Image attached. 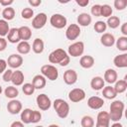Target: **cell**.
I'll return each mask as SVG.
<instances>
[{
  "label": "cell",
  "mask_w": 127,
  "mask_h": 127,
  "mask_svg": "<svg viewBox=\"0 0 127 127\" xmlns=\"http://www.w3.org/2000/svg\"><path fill=\"white\" fill-rule=\"evenodd\" d=\"M69 61V56L64 49H56L49 55V62L51 64H59L61 66H66Z\"/></svg>",
  "instance_id": "1"
},
{
  "label": "cell",
  "mask_w": 127,
  "mask_h": 127,
  "mask_svg": "<svg viewBox=\"0 0 127 127\" xmlns=\"http://www.w3.org/2000/svg\"><path fill=\"white\" fill-rule=\"evenodd\" d=\"M109 108H110V112H109L110 120L114 122H119L123 116V112L125 108L124 102L121 100H114L113 102H111Z\"/></svg>",
  "instance_id": "2"
},
{
  "label": "cell",
  "mask_w": 127,
  "mask_h": 127,
  "mask_svg": "<svg viewBox=\"0 0 127 127\" xmlns=\"http://www.w3.org/2000/svg\"><path fill=\"white\" fill-rule=\"evenodd\" d=\"M53 106H54V109H55L57 115L60 118L64 119V118H66L68 116L69 105L65 100H64L62 98H58L53 102Z\"/></svg>",
  "instance_id": "3"
},
{
  "label": "cell",
  "mask_w": 127,
  "mask_h": 127,
  "mask_svg": "<svg viewBox=\"0 0 127 127\" xmlns=\"http://www.w3.org/2000/svg\"><path fill=\"white\" fill-rule=\"evenodd\" d=\"M41 72H42L43 76H45L46 78H48L49 80H52V81L58 79V77H59V70L53 64H44L41 67Z\"/></svg>",
  "instance_id": "4"
},
{
  "label": "cell",
  "mask_w": 127,
  "mask_h": 127,
  "mask_svg": "<svg viewBox=\"0 0 127 127\" xmlns=\"http://www.w3.org/2000/svg\"><path fill=\"white\" fill-rule=\"evenodd\" d=\"M83 52H84V44L81 41L72 43L71 45L68 46L67 49V55L72 58H77L79 56H82Z\"/></svg>",
  "instance_id": "5"
},
{
  "label": "cell",
  "mask_w": 127,
  "mask_h": 127,
  "mask_svg": "<svg viewBox=\"0 0 127 127\" xmlns=\"http://www.w3.org/2000/svg\"><path fill=\"white\" fill-rule=\"evenodd\" d=\"M50 24L56 28V29H63L66 26L67 24V20L66 18L62 15V14H59V13H56V14H53L50 18Z\"/></svg>",
  "instance_id": "6"
},
{
  "label": "cell",
  "mask_w": 127,
  "mask_h": 127,
  "mask_svg": "<svg viewBox=\"0 0 127 127\" xmlns=\"http://www.w3.org/2000/svg\"><path fill=\"white\" fill-rule=\"evenodd\" d=\"M36 101H37V105L38 107L43 110V111H46V110H49L52 106V101H51V98L45 94V93H41L37 96L36 98Z\"/></svg>",
  "instance_id": "7"
},
{
  "label": "cell",
  "mask_w": 127,
  "mask_h": 127,
  "mask_svg": "<svg viewBox=\"0 0 127 127\" xmlns=\"http://www.w3.org/2000/svg\"><path fill=\"white\" fill-rule=\"evenodd\" d=\"M47 21H48V17L46 15V13H43V12L39 13L33 18L32 27L36 30H40V29L45 27V25L47 24Z\"/></svg>",
  "instance_id": "8"
},
{
  "label": "cell",
  "mask_w": 127,
  "mask_h": 127,
  "mask_svg": "<svg viewBox=\"0 0 127 127\" xmlns=\"http://www.w3.org/2000/svg\"><path fill=\"white\" fill-rule=\"evenodd\" d=\"M80 27L77 24H70L65 30V37L69 41L76 40L80 35Z\"/></svg>",
  "instance_id": "9"
},
{
  "label": "cell",
  "mask_w": 127,
  "mask_h": 127,
  "mask_svg": "<svg viewBox=\"0 0 127 127\" xmlns=\"http://www.w3.org/2000/svg\"><path fill=\"white\" fill-rule=\"evenodd\" d=\"M85 91L82 88H73L68 92V99L71 102H80L85 98Z\"/></svg>",
  "instance_id": "10"
},
{
  "label": "cell",
  "mask_w": 127,
  "mask_h": 127,
  "mask_svg": "<svg viewBox=\"0 0 127 127\" xmlns=\"http://www.w3.org/2000/svg\"><path fill=\"white\" fill-rule=\"evenodd\" d=\"M109 124H110L109 113L106 111H100L96 117L95 127H109Z\"/></svg>",
  "instance_id": "11"
},
{
  "label": "cell",
  "mask_w": 127,
  "mask_h": 127,
  "mask_svg": "<svg viewBox=\"0 0 127 127\" xmlns=\"http://www.w3.org/2000/svg\"><path fill=\"white\" fill-rule=\"evenodd\" d=\"M7 64L11 68H18L23 64V57L19 54H12L8 57Z\"/></svg>",
  "instance_id": "12"
},
{
  "label": "cell",
  "mask_w": 127,
  "mask_h": 127,
  "mask_svg": "<svg viewBox=\"0 0 127 127\" xmlns=\"http://www.w3.org/2000/svg\"><path fill=\"white\" fill-rule=\"evenodd\" d=\"M22 102L17 99H11L7 104V111L13 115L19 114L22 111Z\"/></svg>",
  "instance_id": "13"
},
{
  "label": "cell",
  "mask_w": 127,
  "mask_h": 127,
  "mask_svg": "<svg viewBox=\"0 0 127 127\" xmlns=\"http://www.w3.org/2000/svg\"><path fill=\"white\" fill-rule=\"evenodd\" d=\"M77 72L74 69H67L64 72V81L67 85H72L77 81Z\"/></svg>",
  "instance_id": "14"
},
{
  "label": "cell",
  "mask_w": 127,
  "mask_h": 127,
  "mask_svg": "<svg viewBox=\"0 0 127 127\" xmlns=\"http://www.w3.org/2000/svg\"><path fill=\"white\" fill-rule=\"evenodd\" d=\"M103 104H104V100L99 96H91L87 99V106L94 110L100 109L103 106Z\"/></svg>",
  "instance_id": "15"
},
{
  "label": "cell",
  "mask_w": 127,
  "mask_h": 127,
  "mask_svg": "<svg viewBox=\"0 0 127 127\" xmlns=\"http://www.w3.org/2000/svg\"><path fill=\"white\" fill-rule=\"evenodd\" d=\"M100 43L104 47L110 48L115 44V37L111 33H103L100 37Z\"/></svg>",
  "instance_id": "16"
},
{
  "label": "cell",
  "mask_w": 127,
  "mask_h": 127,
  "mask_svg": "<svg viewBox=\"0 0 127 127\" xmlns=\"http://www.w3.org/2000/svg\"><path fill=\"white\" fill-rule=\"evenodd\" d=\"M117 78H118V74H117V71L113 68H107L104 72V81H106L107 83L109 84H112V83H115L117 81Z\"/></svg>",
  "instance_id": "17"
},
{
  "label": "cell",
  "mask_w": 127,
  "mask_h": 127,
  "mask_svg": "<svg viewBox=\"0 0 127 127\" xmlns=\"http://www.w3.org/2000/svg\"><path fill=\"white\" fill-rule=\"evenodd\" d=\"M76 21H77V25L80 27H87L91 24L92 22V18L91 16L88 14V13H80L77 18H76Z\"/></svg>",
  "instance_id": "18"
},
{
  "label": "cell",
  "mask_w": 127,
  "mask_h": 127,
  "mask_svg": "<svg viewBox=\"0 0 127 127\" xmlns=\"http://www.w3.org/2000/svg\"><path fill=\"white\" fill-rule=\"evenodd\" d=\"M113 64L118 68H124L127 67V54L123 53L121 55H118L114 58Z\"/></svg>",
  "instance_id": "19"
},
{
  "label": "cell",
  "mask_w": 127,
  "mask_h": 127,
  "mask_svg": "<svg viewBox=\"0 0 127 127\" xmlns=\"http://www.w3.org/2000/svg\"><path fill=\"white\" fill-rule=\"evenodd\" d=\"M47 83V78L45 76H43L42 74H37L33 77L32 80V84L34 85L35 89H42L46 86Z\"/></svg>",
  "instance_id": "20"
},
{
  "label": "cell",
  "mask_w": 127,
  "mask_h": 127,
  "mask_svg": "<svg viewBox=\"0 0 127 127\" xmlns=\"http://www.w3.org/2000/svg\"><path fill=\"white\" fill-rule=\"evenodd\" d=\"M94 63H95V61H94L93 57L89 56V55L82 56L79 60V64L83 68H91L94 65Z\"/></svg>",
  "instance_id": "21"
},
{
  "label": "cell",
  "mask_w": 127,
  "mask_h": 127,
  "mask_svg": "<svg viewBox=\"0 0 127 127\" xmlns=\"http://www.w3.org/2000/svg\"><path fill=\"white\" fill-rule=\"evenodd\" d=\"M11 82L13 83L14 86L23 85V82H24V73H23V71H21V70H19V69L13 71Z\"/></svg>",
  "instance_id": "22"
},
{
  "label": "cell",
  "mask_w": 127,
  "mask_h": 127,
  "mask_svg": "<svg viewBox=\"0 0 127 127\" xmlns=\"http://www.w3.org/2000/svg\"><path fill=\"white\" fill-rule=\"evenodd\" d=\"M7 40L11 44H16V43H20L21 42L18 28H11L10 29V31H9V33L7 35Z\"/></svg>",
  "instance_id": "23"
},
{
  "label": "cell",
  "mask_w": 127,
  "mask_h": 127,
  "mask_svg": "<svg viewBox=\"0 0 127 127\" xmlns=\"http://www.w3.org/2000/svg\"><path fill=\"white\" fill-rule=\"evenodd\" d=\"M18 30H19V35H20L21 41L28 42V40H30L32 38V30H31L30 27H28V26H21L20 28H18Z\"/></svg>",
  "instance_id": "24"
},
{
  "label": "cell",
  "mask_w": 127,
  "mask_h": 127,
  "mask_svg": "<svg viewBox=\"0 0 127 127\" xmlns=\"http://www.w3.org/2000/svg\"><path fill=\"white\" fill-rule=\"evenodd\" d=\"M104 84H105V81L103 79V77L101 76H94L92 77L91 81H90V86L93 90H101L103 87H104Z\"/></svg>",
  "instance_id": "25"
},
{
  "label": "cell",
  "mask_w": 127,
  "mask_h": 127,
  "mask_svg": "<svg viewBox=\"0 0 127 127\" xmlns=\"http://www.w3.org/2000/svg\"><path fill=\"white\" fill-rule=\"evenodd\" d=\"M32 50L35 54H42L45 49V43L41 38H36L32 44Z\"/></svg>",
  "instance_id": "26"
},
{
  "label": "cell",
  "mask_w": 127,
  "mask_h": 127,
  "mask_svg": "<svg viewBox=\"0 0 127 127\" xmlns=\"http://www.w3.org/2000/svg\"><path fill=\"white\" fill-rule=\"evenodd\" d=\"M31 45L29 44V42L26 41H21L20 43H18L17 46V51L19 53V55H27L31 52Z\"/></svg>",
  "instance_id": "27"
},
{
  "label": "cell",
  "mask_w": 127,
  "mask_h": 127,
  "mask_svg": "<svg viewBox=\"0 0 127 127\" xmlns=\"http://www.w3.org/2000/svg\"><path fill=\"white\" fill-rule=\"evenodd\" d=\"M102 95L106 99H114L117 96V93L114 90L113 86L108 85V86H104L102 88Z\"/></svg>",
  "instance_id": "28"
},
{
  "label": "cell",
  "mask_w": 127,
  "mask_h": 127,
  "mask_svg": "<svg viewBox=\"0 0 127 127\" xmlns=\"http://www.w3.org/2000/svg\"><path fill=\"white\" fill-rule=\"evenodd\" d=\"M114 90L116 91L117 94L119 93H123L126 91L127 89V81H126V76L124 79H120V80H117L115 82V85L113 86Z\"/></svg>",
  "instance_id": "29"
},
{
  "label": "cell",
  "mask_w": 127,
  "mask_h": 127,
  "mask_svg": "<svg viewBox=\"0 0 127 127\" xmlns=\"http://www.w3.org/2000/svg\"><path fill=\"white\" fill-rule=\"evenodd\" d=\"M4 94L6 97L10 98V99H15L18 95H19V90L17 87H15L14 85H10L7 86L4 90Z\"/></svg>",
  "instance_id": "30"
},
{
  "label": "cell",
  "mask_w": 127,
  "mask_h": 127,
  "mask_svg": "<svg viewBox=\"0 0 127 127\" xmlns=\"http://www.w3.org/2000/svg\"><path fill=\"white\" fill-rule=\"evenodd\" d=\"M115 45L119 51L126 53L127 52V37H124V36L119 37L117 40H115Z\"/></svg>",
  "instance_id": "31"
},
{
  "label": "cell",
  "mask_w": 127,
  "mask_h": 127,
  "mask_svg": "<svg viewBox=\"0 0 127 127\" xmlns=\"http://www.w3.org/2000/svg\"><path fill=\"white\" fill-rule=\"evenodd\" d=\"M2 17L7 22L13 20L15 18V10H14V8H12L11 6L4 8L3 11H2Z\"/></svg>",
  "instance_id": "32"
},
{
  "label": "cell",
  "mask_w": 127,
  "mask_h": 127,
  "mask_svg": "<svg viewBox=\"0 0 127 127\" xmlns=\"http://www.w3.org/2000/svg\"><path fill=\"white\" fill-rule=\"evenodd\" d=\"M31 114H32V109L30 108H25L24 110H22L21 111V122H23L24 124H30Z\"/></svg>",
  "instance_id": "33"
},
{
  "label": "cell",
  "mask_w": 127,
  "mask_h": 127,
  "mask_svg": "<svg viewBox=\"0 0 127 127\" xmlns=\"http://www.w3.org/2000/svg\"><path fill=\"white\" fill-rule=\"evenodd\" d=\"M106 25L111 29H116L120 25V18L117 16H110L109 18H107Z\"/></svg>",
  "instance_id": "34"
},
{
  "label": "cell",
  "mask_w": 127,
  "mask_h": 127,
  "mask_svg": "<svg viewBox=\"0 0 127 127\" xmlns=\"http://www.w3.org/2000/svg\"><path fill=\"white\" fill-rule=\"evenodd\" d=\"M10 31V27L7 21H5L4 19H0V37L4 38L5 36L8 35Z\"/></svg>",
  "instance_id": "35"
},
{
  "label": "cell",
  "mask_w": 127,
  "mask_h": 127,
  "mask_svg": "<svg viewBox=\"0 0 127 127\" xmlns=\"http://www.w3.org/2000/svg\"><path fill=\"white\" fill-rule=\"evenodd\" d=\"M81 127H93L94 126V119L89 115H84L80 120Z\"/></svg>",
  "instance_id": "36"
},
{
  "label": "cell",
  "mask_w": 127,
  "mask_h": 127,
  "mask_svg": "<svg viewBox=\"0 0 127 127\" xmlns=\"http://www.w3.org/2000/svg\"><path fill=\"white\" fill-rule=\"evenodd\" d=\"M93 29H94V31L96 33L103 34V32H105L106 29H107V25L103 21H97V22H95V24L93 26Z\"/></svg>",
  "instance_id": "37"
},
{
  "label": "cell",
  "mask_w": 127,
  "mask_h": 127,
  "mask_svg": "<svg viewBox=\"0 0 127 127\" xmlns=\"http://www.w3.org/2000/svg\"><path fill=\"white\" fill-rule=\"evenodd\" d=\"M112 8L110 5L108 4H103L101 5V16L102 17H105V18H109L111 15H112Z\"/></svg>",
  "instance_id": "38"
},
{
  "label": "cell",
  "mask_w": 127,
  "mask_h": 127,
  "mask_svg": "<svg viewBox=\"0 0 127 127\" xmlns=\"http://www.w3.org/2000/svg\"><path fill=\"white\" fill-rule=\"evenodd\" d=\"M22 90H23L24 94H26V95H32L35 92V87H34V85L32 83L27 82V83H24L22 85Z\"/></svg>",
  "instance_id": "39"
},
{
  "label": "cell",
  "mask_w": 127,
  "mask_h": 127,
  "mask_svg": "<svg viewBox=\"0 0 127 127\" xmlns=\"http://www.w3.org/2000/svg\"><path fill=\"white\" fill-rule=\"evenodd\" d=\"M21 16L23 19H26V20H29L31 18L34 17V10L32 8H29V7H26L22 10L21 12Z\"/></svg>",
  "instance_id": "40"
},
{
  "label": "cell",
  "mask_w": 127,
  "mask_h": 127,
  "mask_svg": "<svg viewBox=\"0 0 127 127\" xmlns=\"http://www.w3.org/2000/svg\"><path fill=\"white\" fill-rule=\"evenodd\" d=\"M42 120V113L38 110H32L31 114V123H38Z\"/></svg>",
  "instance_id": "41"
},
{
  "label": "cell",
  "mask_w": 127,
  "mask_h": 127,
  "mask_svg": "<svg viewBox=\"0 0 127 127\" xmlns=\"http://www.w3.org/2000/svg\"><path fill=\"white\" fill-rule=\"evenodd\" d=\"M114 7L118 11H122L127 7V0H115Z\"/></svg>",
  "instance_id": "42"
},
{
  "label": "cell",
  "mask_w": 127,
  "mask_h": 127,
  "mask_svg": "<svg viewBox=\"0 0 127 127\" xmlns=\"http://www.w3.org/2000/svg\"><path fill=\"white\" fill-rule=\"evenodd\" d=\"M90 12L92 14V16H95V17H100L101 16V5L99 4H95L91 7L90 9Z\"/></svg>",
  "instance_id": "43"
},
{
  "label": "cell",
  "mask_w": 127,
  "mask_h": 127,
  "mask_svg": "<svg viewBox=\"0 0 127 127\" xmlns=\"http://www.w3.org/2000/svg\"><path fill=\"white\" fill-rule=\"evenodd\" d=\"M12 74H13V70H12L11 68L6 69V70L3 72V76H2L3 80H4L5 82L11 81V79H12Z\"/></svg>",
  "instance_id": "44"
},
{
  "label": "cell",
  "mask_w": 127,
  "mask_h": 127,
  "mask_svg": "<svg viewBox=\"0 0 127 127\" xmlns=\"http://www.w3.org/2000/svg\"><path fill=\"white\" fill-rule=\"evenodd\" d=\"M7 48V40L5 38L0 37V52L5 51Z\"/></svg>",
  "instance_id": "45"
},
{
  "label": "cell",
  "mask_w": 127,
  "mask_h": 127,
  "mask_svg": "<svg viewBox=\"0 0 127 127\" xmlns=\"http://www.w3.org/2000/svg\"><path fill=\"white\" fill-rule=\"evenodd\" d=\"M7 68V61L0 59V74L3 73Z\"/></svg>",
  "instance_id": "46"
},
{
  "label": "cell",
  "mask_w": 127,
  "mask_h": 127,
  "mask_svg": "<svg viewBox=\"0 0 127 127\" xmlns=\"http://www.w3.org/2000/svg\"><path fill=\"white\" fill-rule=\"evenodd\" d=\"M13 3H14L13 0H0V6H4L5 8L10 7Z\"/></svg>",
  "instance_id": "47"
},
{
  "label": "cell",
  "mask_w": 127,
  "mask_h": 127,
  "mask_svg": "<svg viewBox=\"0 0 127 127\" xmlns=\"http://www.w3.org/2000/svg\"><path fill=\"white\" fill-rule=\"evenodd\" d=\"M75 3L80 7H86L89 4V0H75Z\"/></svg>",
  "instance_id": "48"
},
{
  "label": "cell",
  "mask_w": 127,
  "mask_h": 127,
  "mask_svg": "<svg viewBox=\"0 0 127 127\" xmlns=\"http://www.w3.org/2000/svg\"><path fill=\"white\" fill-rule=\"evenodd\" d=\"M28 3L32 6V7H38L42 4V0H29Z\"/></svg>",
  "instance_id": "49"
},
{
  "label": "cell",
  "mask_w": 127,
  "mask_h": 127,
  "mask_svg": "<svg viewBox=\"0 0 127 127\" xmlns=\"http://www.w3.org/2000/svg\"><path fill=\"white\" fill-rule=\"evenodd\" d=\"M121 33L123 34L124 37H127V22L121 25Z\"/></svg>",
  "instance_id": "50"
},
{
  "label": "cell",
  "mask_w": 127,
  "mask_h": 127,
  "mask_svg": "<svg viewBox=\"0 0 127 127\" xmlns=\"http://www.w3.org/2000/svg\"><path fill=\"white\" fill-rule=\"evenodd\" d=\"M10 127H25V126H24V123L21 121H14L10 125Z\"/></svg>",
  "instance_id": "51"
},
{
  "label": "cell",
  "mask_w": 127,
  "mask_h": 127,
  "mask_svg": "<svg viewBox=\"0 0 127 127\" xmlns=\"http://www.w3.org/2000/svg\"><path fill=\"white\" fill-rule=\"evenodd\" d=\"M111 127H123V125H122L121 123H119V122H114V123L111 125Z\"/></svg>",
  "instance_id": "52"
},
{
  "label": "cell",
  "mask_w": 127,
  "mask_h": 127,
  "mask_svg": "<svg viewBox=\"0 0 127 127\" xmlns=\"http://www.w3.org/2000/svg\"><path fill=\"white\" fill-rule=\"evenodd\" d=\"M48 127H60V126L57 125V124H51V125H49Z\"/></svg>",
  "instance_id": "53"
},
{
  "label": "cell",
  "mask_w": 127,
  "mask_h": 127,
  "mask_svg": "<svg viewBox=\"0 0 127 127\" xmlns=\"http://www.w3.org/2000/svg\"><path fill=\"white\" fill-rule=\"evenodd\" d=\"M2 91H3V90H2V86H1V85H0V94H1V93H2Z\"/></svg>",
  "instance_id": "54"
},
{
  "label": "cell",
  "mask_w": 127,
  "mask_h": 127,
  "mask_svg": "<svg viewBox=\"0 0 127 127\" xmlns=\"http://www.w3.org/2000/svg\"><path fill=\"white\" fill-rule=\"evenodd\" d=\"M35 127H44V126H42V125H37V126H35Z\"/></svg>",
  "instance_id": "55"
},
{
  "label": "cell",
  "mask_w": 127,
  "mask_h": 127,
  "mask_svg": "<svg viewBox=\"0 0 127 127\" xmlns=\"http://www.w3.org/2000/svg\"><path fill=\"white\" fill-rule=\"evenodd\" d=\"M0 11H1V8H0Z\"/></svg>",
  "instance_id": "56"
}]
</instances>
